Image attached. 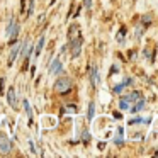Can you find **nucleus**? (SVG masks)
Masks as SVG:
<instances>
[{
    "instance_id": "14",
    "label": "nucleus",
    "mask_w": 158,
    "mask_h": 158,
    "mask_svg": "<svg viewBox=\"0 0 158 158\" xmlns=\"http://www.w3.org/2000/svg\"><path fill=\"white\" fill-rule=\"evenodd\" d=\"M43 46H44V36H41L39 38V43H38V46H36V55H41V51H43Z\"/></svg>"
},
{
    "instance_id": "2",
    "label": "nucleus",
    "mask_w": 158,
    "mask_h": 158,
    "mask_svg": "<svg viewBox=\"0 0 158 158\" xmlns=\"http://www.w3.org/2000/svg\"><path fill=\"white\" fill-rule=\"evenodd\" d=\"M70 89H72V80H70L68 77H63V78H58V80H56V83H55V92L65 95V94H68Z\"/></svg>"
},
{
    "instance_id": "16",
    "label": "nucleus",
    "mask_w": 158,
    "mask_h": 158,
    "mask_svg": "<svg viewBox=\"0 0 158 158\" xmlns=\"http://www.w3.org/2000/svg\"><path fill=\"white\" fill-rule=\"evenodd\" d=\"M123 127H119V129H117V138H114V143L116 144H121L123 143Z\"/></svg>"
},
{
    "instance_id": "15",
    "label": "nucleus",
    "mask_w": 158,
    "mask_h": 158,
    "mask_svg": "<svg viewBox=\"0 0 158 158\" xmlns=\"http://www.w3.org/2000/svg\"><path fill=\"white\" fill-rule=\"evenodd\" d=\"M94 112H95V104L90 102V104H89V114H87L89 121H92V119H94Z\"/></svg>"
},
{
    "instance_id": "13",
    "label": "nucleus",
    "mask_w": 158,
    "mask_h": 158,
    "mask_svg": "<svg viewBox=\"0 0 158 158\" xmlns=\"http://www.w3.org/2000/svg\"><path fill=\"white\" fill-rule=\"evenodd\" d=\"M144 29H146V26L143 24V22H139V24L136 26V31H134V38H141L144 32Z\"/></svg>"
},
{
    "instance_id": "20",
    "label": "nucleus",
    "mask_w": 158,
    "mask_h": 158,
    "mask_svg": "<svg viewBox=\"0 0 158 158\" xmlns=\"http://www.w3.org/2000/svg\"><path fill=\"white\" fill-rule=\"evenodd\" d=\"M124 87H126L124 83H121V85H116V87L112 89V92H114V94H121V92L124 90Z\"/></svg>"
},
{
    "instance_id": "18",
    "label": "nucleus",
    "mask_w": 158,
    "mask_h": 158,
    "mask_svg": "<svg viewBox=\"0 0 158 158\" xmlns=\"http://www.w3.org/2000/svg\"><path fill=\"white\" fill-rule=\"evenodd\" d=\"M151 21H153V17H151V15H143L139 22H143V24H144V26H146V27H148V26L151 24Z\"/></svg>"
},
{
    "instance_id": "10",
    "label": "nucleus",
    "mask_w": 158,
    "mask_h": 158,
    "mask_svg": "<svg viewBox=\"0 0 158 158\" xmlns=\"http://www.w3.org/2000/svg\"><path fill=\"white\" fill-rule=\"evenodd\" d=\"M141 109H144V99H143V97L136 100V104H134V107H129V110H131V112H139Z\"/></svg>"
},
{
    "instance_id": "6",
    "label": "nucleus",
    "mask_w": 158,
    "mask_h": 158,
    "mask_svg": "<svg viewBox=\"0 0 158 158\" xmlns=\"http://www.w3.org/2000/svg\"><path fill=\"white\" fill-rule=\"evenodd\" d=\"M7 100H9V106L12 107V109H17V92H15V89H9L7 92Z\"/></svg>"
},
{
    "instance_id": "23",
    "label": "nucleus",
    "mask_w": 158,
    "mask_h": 158,
    "mask_svg": "<svg viewBox=\"0 0 158 158\" xmlns=\"http://www.w3.org/2000/svg\"><path fill=\"white\" fill-rule=\"evenodd\" d=\"M4 90H5V80L4 78H2V80H0V94H2V95H4Z\"/></svg>"
},
{
    "instance_id": "4",
    "label": "nucleus",
    "mask_w": 158,
    "mask_h": 158,
    "mask_svg": "<svg viewBox=\"0 0 158 158\" xmlns=\"http://www.w3.org/2000/svg\"><path fill=\"white\" fill-rule=\"evenodd\" d=\"M21 48H22L21 43H17V44H14V46L10 48V53H9V60H7V66H12V65H14V61L17 60V56L21 55Z\"/></svg>"
},
{
    "instance_id": "25",
    "label": "nucleus",
    "mask_w": 158,
    "mask_h": 158,
    "mask_svg": "<svg viewBox=\"0 0 158 158\" xmlns=\"http://www.w3.org/2000/svg\"><path fill=\"white\" fill-rule=\"evenodd\" d=\"M24 5H26V0H21V12H24Z\"/></svg>"
},
{
    "instance_id": "12",
    "label": "nucleus",
    "mask_w": 158,
    "mask_h": 158,
    "mask_svg": "<svg viewBox=\"0 0 158 158\" xmlns=\"http://www.w3.org/2000/svg\"><path fill=\"white\" fill-rule=\"evenodd\" d=\"M78 34H80V27L77 24H72V27H70V31H68V38L73 39V38H77Z\"/></svg>"
},
{
    "instance_id": "3",
    "label": "nucleus",
    "mask_w": 158,
    "mask_h": 158,
    "mask_svg": "<svg viewBox=\"0 0 158 158\" xmlns=\"http://www.w3.org/2000/svg\"><path fill=\"white\" fill-rule=\"evenodd\" d=\"M5 34L10 38V43H15V39H17V36H19V24H15L14 17H10V24L7 26Z\"/></svg>"
},
{
    "instance_id": "8",
    "label": "nucleus",
    "mask_w": 158,
    "mask_h": 158,
    "mask_svg": "<svg viewBox=\"0 0 158 158\" xmlns=\"http://www.w3.org/2000/svg\"><path fill=\"white\" fill-rule=\"evenodd\" d=\"M131 104H133V100H129V97H121V100H119V109L121 110H129V107H131Z\"/></svg>"
},
{
    "instance_id": "17",
    "label": "nucleus",
    "mask_w": 158,
    "mask_h": 158,
    "mask_svg": "<svg viewBox=\"0 0 158 158\" xmlns=\"http://www.w3.org/2000/svg\"><path fill=\"white\" fill-rule=\"evenodd\" d=\"M124 34H126V27H121V31L117 32V43H121V44L124 43Z\"/></svg>"
},
{
    "instance_id": "21",
    "label": "nucleus",
    "mask_w": 158,
    "mask_h": 158,
    "mask_svg": "<svg viewBox=\"0 0 158 158\" xmlns=\"http://www.w3.org/2000/svg\"><path fill=\"white\" fill-rule=\"evenodd\" d=\"M32 10H34V0H29V9H27V15L32 14Z\"/></svg>"
},
{
    "instance_id": "19",
    "label": "nucleus",
    "mask_w": 158,
    "mask_h": 158,
    "mask_svg": "<svg viewBox=\"0 0 158 158\" xmlns=\"http://www.w3.org/2000/svg\"><path fill=\"white\" fill-rule=\"evenodd\" d=\"M127 97H129V100H133V102H134V100L141 99V97H143V95H141L139 92H133V94H129V95H127Z\"/></svg>"
},
{
    "instance_id": "24",
    "label": "nucleus",
    "mask_w": 158,
    "mask_h": 158,
    "mask_svg": "<svg viewBox=\"0 0 158 158\" xmlns=\"http://www.w3.org/2000/svg\"><path fill=\"white\" fill-rule=\"evenodd\" d=\"M83 141H85V143H89V141H90V134L87 133V131H85V134H83Z\"/></svg>"
},
{
    "instance_id": "22",
    "label": "nucleus",
    "mask_w": 158,
    "mask_h": 158,
    "mask_svg": "<svg viewBox=\"0 0 158 158\" xmlns=\"http://www.w3.org/2000/svg\"><path fill=\"white\" fill-rule=\"evenodd\" d=\"M83 7H85V10H90V7H92V0H83Z\"/></svg>"
},
{
    "instance_id": "9",
    "label": "nucleus",
    "mask_w": 158,
    "mask_h": 158,
    "mask_svg": "<svg viewBox=\"0 0 158 158\" xmlns=\"http://www.w3.org/2000/svg\"><path fill=\"white\" fill-rule=\"evenodd\" d=\"M58 72H61V61H60L58 58L53 60L51 66H49V73H53V75H56Z\"/></svg>"
},
{
    "instance_id": "26",
    "label": "nucleus",
    "mask_w": 158,
    "mask_h": 158,
    "mask_svg": "<svg viewBox=\"0 0 158 158\" xmlns=\"http://www.w3.org/2000/svg\"><path fill=\"white\" fill-rule=\"evenodd\" d=\"M97 148H99V150H104V148H106V143H99V146H97Z\"/></svg>"
},
{
    "instance_id": "11",
    "label": "nucleus",
    "mask_w": 158,
    "mask_h": 158,
    "mask_svg": "<svg viewBox=\"0 0 158 158\" xmlns=\"http://www.w3.org/2000/svg\"><path fill=\"white\" fill-rule=\"evenodd\" d=\"M24 109L26 112H27V117H29V124H32V121H34V114H32V109H31V104L27 102V100H24Z\"/></svg>"
},
{
    "instance_id": "1",
    "label": "nucleus",
    "mask_w": 158,
    "mask_h": 158,
    "mask_svg": "<svg viewBox=\"0 0 158 158\" xmlns=\"http://www.w3.org/2000/svg\"><path fill=\"white\" fill-rule=\"evenodd\" d=\"M82 43H83L82 34H78L77 38L70 39V56H72V58H78L80 56V53H82Z\"/></svg>"
},
{
    "instance_id": "7",
    "label": "nucleus",
    "mask_w": 158,
    "mask_h": 158,
    "mask_svg": "<svg viewBox=\"0 0 158 158\" xmlns=\"http://www.w3.org/2000/svg\"><path fill=\"white\" fill-rule=\"evenodd\" d=\"M90 82H92L94 87L99 85L100 78H99V70H97V66H90Z\"/></svg>"
},
{
    "instance_id": "5",
    "label": "nucleus",
    "mask_w": 158,
    "mask_h": 158,
    "mask_svg": "<svg viewBox=\"0 0 158 158\" xmlns=\"http://www.w3.org/2000/svg\"><path fill=\"white\" fill-rule=\"evenodd\" d=\"M10 148H12V143H10V139H9L5 134H2L0 133V153H9L10 151Z\"/></svg>"
}]
</instances>
